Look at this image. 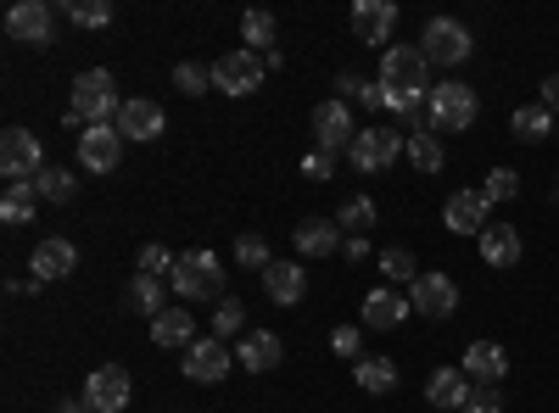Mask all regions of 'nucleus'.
<instances>
[{
	"label": "nucleus",
	"instance_id": "obj_1",
	"mask_svg": "<svg viewBox=\"0 0 559 413\" xmlns=\"http://www.w3.org/2000/svg\"><path fill=\"white\" fill-rule=\"evenodd\" d=\"M426 101H431V62L419 45H392V51L381 57V107L408 118L414 134L426 129Z\"/></svg>",
	"mask_w": 559,
	"mask_h": 413
},
{
	"label": "nucleus",
	"instance_id": "obj_2",
	"mask_svg": "<svg viewBox=\"0 0 559 413\" xmlns=\"http://www.w3.org/2000/svg\"><path fill=\"white\" fill-rule=\"evenodd\" d=\"M118 112H123V101H118V84H112V73L107 68H90V73H79L73 78V107H68V129H96V123H118Z\"/></svg>",
	"mask_w": 559,
	"mask_h": 413
},
{
	"label": "nucleus",
	"instance_id": "obj_3",
	"mask_svg": "<svg viewBox=\"0 0 559 413\" xmlns=\"http://www.w3.org/2000/svg\"><path fill=\"white\" fill-rule=\"evenodd\" d=\"M174 291L185 296V302H224V268H218V257L213 252H179V263H174Z\"/></svg>",
	"mask_w": 559,
	"mask_h": 413
},
{
	"label": "nucleus",
	"instance_id": "obj_4",
	"mask_svg": "<svg viewBox=\"0 0 559 413\" xmlns=\"http://www.w3.org/2000/svg\"><path fill=\"white\" fill-rule=\"evenodd\" d=\"M426 118H431V134H437V129H442V134L471 129V123H476V89H471V84H459V78L437 84V89H431V101H426Z\"/></svg>",
	"mask_w": 559,
	"mask_h": 413
},
{
	"label": "nucleus",
	"instance_id": "obj_5",
	"mask_svg": "<svg viewBox=\"0 0 559 413\" xmlns=\"http://www.w3.org/2000/svg\"><path fill=\"white\" fill-rule=\"evenodd\" d=\"M419 51L437 68H459V62H471V28L459 17H431L426 34H419Z\"/></svg>",
	"mask_w": 559,
	"mask_h": 413
},
{
	"label": "nucleus",
	"instance_id": "obj_6",
	"mask_svg": "<svg viewBox=\"0 0 559 413\" xmlns=\"http://www.w3.org/2000/svg\"><path fill=\"white\" fill-rule=\"evenodd\" d=\"M39 168H45L39 134H28V129L0 134V173H7V185H28V179H39Z\"/></svg>",
	"mask_w": 559,
	"mask_h": 413
},
{
	"label": "nucleus",
	"instance_id": "obj_7",
	"mask_svg": "<svg viewBox=\"0 0 559 413\" xmlns=\"http://www.w3.org/2000/svg\"><path fill=\"white\" fill-rule=\"evenodd\" d=\"M263 57L258 51H229V57H218L213 62V89H218V96H258V89H263Z\"/></svg>",
	"mask_w": 559,
	"mask_h": 413
},
{
	"label": "nucleus",
	"instance_id": "obj_8",
	"mask_svg": "<svg viewBox=\"0 0 559 413\" xmlns=\"http://www.w3.org/2000/svg\"><path fill=\"white\" fill-rule=\"evenodd\" d=\"M353 141H358L353 107H347V101H319V107H313V151L342 157V151H353Z\"/></svg>",
	"mask_w": 559,
	"mask_h": 413
},
{
	"label": "nucleus",
	"instance_id": "obj_9",
	"mask_svg": "<svg viewBox=\"0 0 559 413\" xmlns=\"http://www.w3.org/2000/svg\"><path fill=\"white\" fill-rule=\"evenodd\" d=\"M7 34L17 45H34V51H45L57 34V12H51V0H17V7L7 12Z\"/></svg>",
	"mask_w": 559,
	"mask_h": 413
},
{
	"label": "nucleus",
	"instance_id": "obj_10",
	"mask_svg": "<svg viewBox=\"0 0 559 413\" xmlns=\"http://www.w3.org/2000/svg\"><path fill=\"white\" fill-rule=\"evenodd\" d=\"M229 369H236V352H229L218 336L185 347V380H197V386H218Z\"/></svg>",
	"mask_w": 559,
	"mask_h": 413
},
{
	"label": "nucleus",
	"instance_id": "obj_11",
	"mask_svg": "<svg viewBox=\"0 0 559 413\" xmlns=\"http://www.w3.org/2000/svg\"><path fill=\"white\" fill-rule=\"evenodd\" d=\"M73 141H79V168H84V173H112L118 157H123V134H118V123H96V129L73 134Z\"/></svg>",
	"mask_w": 559,
	"mask_h": 413
},
{
	"label": "nucleus",
	"instance_id": "obj_12",
	"mask_svg": "<svg viewBox=\"0 0 559 413\" xmlns=\"http://www.w3.org/2000/svg\"><path fill=\"white\" fill-rule=\"evenodd\" d=\"M397 151H403V134H392V129H358L347 162H353L358 173H386V168L397 162Z\"/></svg>",
	"mask_w": 559,
	"mask_h": 413
},
{
	"label": "nucleus",
	"instance_id": "obj_13",
	"mask_svg": "<svg viewBox=\"0 0 559 413\" xmlns=\"http://www.w3.org/2000/svg\"><path fill=\"white\" fill-rule=\"evenodd\" d=\"M408 307L426 313V318H453L459 313V286L431 268V274H419V280L408 286Z\"/></svg>",
	"mask_w": 559,
	"mask_h": 413
},
{
	"label": "nucleus",
	"instance_id": "obj_14",
	"mask_svg": "<svg viewBox=\"0 0 559 413\" xmlns=\"http://www.w3.org/2000/svg\"><path fill=\"white\" fill-rule=\"evenodd\" d=\"M129 397H134V380H129V369H118V363H107V369H96L84 380V402L96 413H123Z\"/></svg>",
	"mask_w": 559,
	"mask_h": 413
},
{
	"label": "nucleus",
	"instance_id": "obj_15",
	"mask_svg": "<svg viewBox=\"0 0 559 413\" xmlns=\"http://www.w3.org/2000/svg\"><path fill=\"white\" fill-rule=\"evenodd\" d=\"M487 218H492V202H487L481 191H453V196L442 202V223L453 229V235H476V241H481Z\"/></svg>",
	"mask_w": 559,
	"mask_h": 413
},
{
	"label": "nucleus",
	"instance_id": "obj_16",
	"mask_svg": "<svg viewBox=\"0 0 559 413\" xmlns=\"http://www.w3.org/2000/svg\"><path fill=\"white\" fill-rule=\"evenodd\" d=\"M28 268H34V286H57V280H68V274L79 268V246L62 241V235H51V241L34 246Z\"/></svg>",
	"mask_w": 559,
	"mask_h": 413
},
{
	"label": "nucleus",
	"instance_id": "obj_17",
	"mask_svg": "<svg viewBox=\"0 0 559 413\" xmlns=\"http://www.w3.org/2000/svg\"><path fill=\"white\" fill-rule=\"evenodd\" d=\"M392 28H397V7H392V0H358V7H353L358 45H386V51H392Z\"/></svg>",
	"mask_w": 559,
	"mask_h": 413
},
{
	"label": "nucleus",
	"instance_id": "obj_18",
	"mask_svg": "<svg viewBox=\"0 0 559 413\" xmlns=\"http://www.w3.org/2000/svg\"><path fill=\"white\" fill-rule=\"evenodd\" d=\"M118 134H123V141H157V134H168V118H163L157 101L134 96V101H123V112H118Z\"/></svg>",
	"mask_w": 559,
	"mask_h": 413
},
{
	"label": "nucleus",
	"instance_id": "obj_19",
	"mask_svg": "<svg viewBox=\"0 0 559 413\" xmlns=\"http://www.w3.org/2000/svg\"><path fill=\"white\" fill-rule=\"evenodd\" d=\"M526 246H521V229L515 223H487L481 229V263L487 268H521Z\"/></svg>",
	"mask_w": 559,
	"mask_h": 413
},
{
	"label": "nucleus",
	"instance_id": "obj_20",
	"mask_svg": "<svg viewBox=\"0 0 559 413\" xmlns=\"http://www.w3.org/2000/svg\"><path fill=\"white\" fill-rule=\"evenodd\" d=\"M464 375H471V386H498L503 369H509V352L498 341H471L464 347V363H459Z\"/></svg>",
	"mask_w": 559,
	"mask_h": 413
},
{
	"label": "nucleus",
	"instance_id": "obj_21",
	"mask_svg": "<svg viewBox=\"0 0 559 413\" xmlns=\"http://www.w3.org/2000/svg\"><path fill=\"white\" fill-rule=\"evenodd\" d=\"M280 352H286V347H280L274 330H247V336L236 341V363H241L247 375H269V369H280Z\"/></svg>",
	"mask_w": 559,
	"mask_h": 413
},
{
	"label": "nucleus",
	"instance_id": "obj_22",
	"mask_svg": "<svg viewBox=\"0 0 559 413\" xmlns=\"http://www.w3.org/2000/svg\"><path fill=\"white\" fill-rule=\"evenodd\" d=\"M263 291H269V302H280V307H297V302L308 296V268H302V263H269V268H263Z\"/></svg>",
	"mask_w": 559,
	"mask_h": 413
},
{
	"label": "nucleus",
	"instance_id": "obj_23",
	"mask_svg": "<svg viewBox=\"0 0 559 413\" xmlns=\"http://www.w3.org/2000/svg\"><path fill=\"white\" fill-rule=\"evenodd\" d=\"M471 375L464 369H437L431 380H426V402L437 408V413H464V402H471Z\"/></svg>",
	"mask_w": 559,
	"mask_h": 413
},
{
	"label": "nucleus",
	"instance_id": "obj_24",
	"mask_svg": "<svg viewBox=\"0 0 559 413\" xmlns=\"http://www.w3.org/2000/svg\"><path fill=\"white\" fill-rule=\"evenodd\" d=\"M297 252H302V257H331V252H342V223L308 212V218L297 223Z\"/></svg>",
	"mask_w": 559,
	"mask_h": 413
},
{
	"label": "nucleus",
	"instance_id": "obj_25",
	"mask_svg": "<svg viewBox=\"0 0 559 413\" xmlns=\"http://www.w3.org/2000/svg\"><path fill=\"white\" fill-rule=\"evenodd\" d=\"M408 313H414L408 296H397L392 286H381V291H369V296H364V330H397Z\"/></svg>",
	"mask_w": 559,
	"mask_h": 413
},
{
	"label": "nucleus",
	"instance_id": "obj_26",
	"mask_svg": "<svg viewBox=\"0 0 559 413\" xmlns=\"http://www.w3.org/2000/svg\"><path fill=\"white\" fill-rule=\"evenodd\" d=\"M123 307H129V313H146V318L168 313V291H163L157 274H134V280L123 286Z\"/></svg>",
	"mask_w": 559,
	"mask_h": 413
},
{
	"label": "nucleus",
	"instance_id": "obj_27",
	"mask_svg": "<svg viewBox=\"0 0 559 413\" xmlns=\"http://www.w3.org/2000/svg\"><path fill=\"white\" fill-rule=\"evenodd\" d=\"M509 129H515V141H521V146H543V141H554L559 118H554L543 101H532V107H521L515 118H509Z\"/></svg>",
	"mask_w": 559,
	"mask_h": 413
},
{
	"label": "nucleus",
	"instance_id": "obj_28",
	"mask_svg": "<svg viewBox=\"0 0 559 413\" xmlns=\"http://www.w3.org/2000/svg\"><path fill=\"white\" fill-rule=\"evenodd\" d=\"M152 341H157V347H191V341H197V318L185 313V307L157 313V318H152Z\"/></svg>",
	"mask_w": 559,
	"mask_h": 413
},
{
	"label": "nucleus",
	"instance_id": "obj_29",
	"mask_svg": "<svg viewBox=\"0 0 559 413\" xmlns=\"http://www.w3.org/2000/svg\"><path fill=\"white\" fill-rule=\"evenodd\" d=\"M34 191H39V202L68 207V202L79 196V179H73L68 168H51V162H45V168H39V179H34Z\"/></svg>",
	"mask_w": 559,
	"mask_h": 413
},
{
	"label": "nucleus",
	"instance_id": "obj_30",
	"mask_svg": "<svg viewBox=\"0 0 559 413\" xmlns=\"http://www.w3.org/2000/svg\"><path fill=\"white\" fill-rule=\"evenodd\" d=\"M34 202H39V191H34V179L28 185H7V196H0V223H28L34 218Z\"/></svg>",
	"mask_w": 559,
	"mask_h": 413
},
{
	"label": "nucleus",
	"instance_id": "obj_31",
	"mask_svg": "<svg viewBox=\"0 0 559 413\" xmlns=\"http://www.w3.org/2000/svg\"><path fill=\"white\" fill-rule=\"evenodd\" d=\"M408 162L419 168V173H442V141H437V134L431 129H419V134H408Z\"/></svg>",
	"mask_w": 559,
	"mask_h": 413
},
{
	"label": "nucleus",
	"instance_id": "obj_32",
	"mask_svg": "<svg viewBox=\"0 0 559 413\" xmlns=\"http://www.w3.org/2000/svg\"><path fill=\"white\" fill-rule=\"evenodd\" d=\"M353 380H358L364 391H392V386H397V363H392V357H358Z\"/></svg>",
	"mask_w": 559,
	"mask_h": 413
},
{
	"label": "nucleus",
	"instance_id": "obj_33",
	"mask_svg": "<svg viewBox=\"0 0 559 413\" xmlns=\"http://www.w3.org/2000/svg\"><path fill=\"white\" fill-rule=\"evenodd\" d=\"M68 23L73 28H107L112 23V0H68Z\"/></svg>",
	"mask_w": 559,
	"mask_h": 413
},
{
	"label": "nucleus",
	"instance_id": "obj_34",
	"mask_svg": "<svg viewBox=\"0 0 559 413\" xmlns=\"http://www.w3.org/2000/svg\"><path fill=\"white\" fill-rule=\"evenodd\" d=\"M213 336L224 341V336H247V302L241 296H224L218 307H213Z\"/></svg>",
	"mask_w": 559,
	"mask_h": 413
},
{
	"label": "nucleus",
	"instance_id": "obj_35",
	"mask_svg": "<svg viewBox=\"0 0 559 413\" xmlns=\"http://www.w3.org/2000/svg\"><path fill=\"white\" fill-rule=\"evenodd\" d=\"M342 101L347 107H381V78H358V73H342Z\"/></svg>",
	"mask_w": 559,
	"mask_h": 413
},
{
	"label": "nucleus",
	"instance_id": "obj_36",
	"mask_svg": "<svg viewBox=\"0 0 559 413\" xmlns=\"http://www.w3.org/2000/svg\"><path fill=\"white\" fill-rule=\"evenodd\" d=\"M274 34H280V23H274L269 12H247V17H241V39L252 45V51H263V57H269Z\"/></svg>",
	"mask_w": 559,
	"mask_h": 413
},
{
	"label": "nucleus",
	"instance_id": "obj_37",
	"mask_svg": "<svg viewBox=\"0 0 559 413\" xmlns=\"http://www.w3.org/2000/svg\"><path fill=\"white\" fill-rule=\"evenodd\" d=\"M336 223L347 229V235H364V229L376 223V202H369V196H347L342 212H336Z\"/></svg>",
	"mask_w": 559,
	"mask_h": 413
},
{
	"label": "nucleus",
	"instance_id": "obj_38",
	"mask_svg": "<svg viewBox=\"0 0 559 413\" xmlns=\"http://www.w3.org/2000/svg\"><path fill=\"white\" fill-rule=\"evenodd\" d=\"M174 89H179V96H207V89H213V68L179 62V68H174Z\"/></svg>",
	"mask_w": 559,
	"mask_h": 413
},
{
	"label": "nucleus",
	"instance_id": "obj_39",
	"mask_svg": "<svg viewBox=\"0 0 559 413\" xmlns=\"http://www.w3.org/2000/svg\"><path fill=\"white\" fill-rule=\"evenodd\" d=\"M381 274H386L392 286H414V280H419L414 252H403V246H386V252H381Z\"/></svg>",
	"mask_w": 559,
	"mask_h": 413
},
{
	"label": "nucleus",
	"instance_id": "obj_40",
	"mask_svg": "<svg viewBox=\"0 0 559 413\" xmlns=\"http://www.w3.org/2000/svg\"><path fill=\"white\" fill-rule=\"evenodd\" d=\"M481 196H487L492 207H498V202H515V196H521V173H515V168H492L487 185H481Z\"/></svg>",
	"mask_w": 559,
	"mask_h": 413
},
{
	"label": "nucleus",
	"instance_id": "obj_41",
	"mask_svg": "<svg viewBox=\"0 0 559 413\" xmlns=\"http://www.w3.org/2000/svg\"><path fill=\"white\" fill-rule=\"evenodd\" d=\"M174 252L163 246V241H146V246H140V274H157V280H163V274H174Z\"/></svg>",
	"mask_w": 559,
	"mask_h": 413
},
{
	"label": "nucleus",
	"instance_id": "obj_42",
	"mask_svg": "<svg viewBox=\"0 0 559 413\" xmlns=\"http://www.w3.org/2000/svg\"><path fill=\"white\" fill-rule=\"evenodd\" d=\"M236 257H241V268H252V274H263V268L274 263L263 235H241V241H236Z\"/></svg>",
	"mask_w": 559,
	"mask_h": 413
},
{
	"label": "nucleus",
	"instance_id": "obj_43",
	"mask_svg": "<svg viewBox=\"0 0 559 413\" xmlns=\"http://www.w3.org/2000/svg\"><path fill=\"white\" fill-rule=\"evenodd\" d=\"M302 179H313V185H324V179H336V157L308 151V157H302Z\"/></svg>",
	"mask_w": 559,
	"mask_h": 413
},
{
	"label": "nucleus",
	"instance_id": "obj_44",
	"mask_svg": "<svg viewBox=\"0 0 559 413\" xmlns=\"http://www.w3.org/2000/svg\"><path fill=\"white\" fill-rule=\"evenodd\" d=\"M464 413H503V391H498V386H481V391H471Z\"/></svg>",
	"mask_w": 559,
	"mask_h": 413
},
{
	"label": "nucleus",
	"instance_id": "obj_45",
	"mask_svg": "<svg viewBox=\"0 0 559 413\" xmlns=\"http://www.w3.org/2000/svg\"><path fill=\"white\" fill-rule=\"evenodd\" d=\"M331 347H336L342 357H358V347H364V330H353V325H342V330L331 336Z\"/></svg>",
	"mask_w": 559,
	"mask_h": 413
},
{
	"label": "nucleus",
	"instance_id": "obj_46",
	"mask_svg": "<svg viewBox=\"0 0 559 413\" xmlns=\"http://www.w3.org/2000/svg\"><path fill=\"white\" fill-rule=\"evenodd\" d=\"M342 252H347V263H364V257H369V241H364V235H347Z\"/></svg>",
	"mask_w": 559,
	"mask_h": 413
},
{
	"label": "nucleus",
	"instance_id": "obj_47",
	"mask_svg": "<svg viewBox=\"0 0 559 413\" xmlns=\"http://www.w3.org/2000/svg\"><path fill=\"white\" fill-rule=\"evenodd\" d=\"M543 107H548V112H559V73H548V78H543Z\"/></svg>",
	"mask_w": 559,
	"mask_h": 413
},
{
	"label": "nucleus",
	"instance_id": "obj_48",
	"mask_svg": "<svg viewBox=\"0 0 559 413\" xmlns=\"http://www.w3.org/2000/svg\"><path fill=\"white\" fill-rule=\"evenodd\" d=\"M57 413H96L90 402H57Z\"/></svg>",
	"mask_w": 559,
	"mask_h": 413
},
{
	"label": "nucleus",
	"instance_id": "obj_49",
	"mask_svg": "<svg viewBox=\"0 0 559 413\" xmlns=\"http://www.w3.org/2000/svg\"><path fill=\"white\" fill-rule=\"evenodd\" d=\"M554 141H559V129H554Z\"/></svg>",
	"mask_w": 559,
	"mask_h": 413
}]
</instances>
